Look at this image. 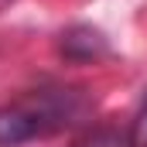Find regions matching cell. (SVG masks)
<instances>
[{"label":"cell","instance_id":"6da1fadb","mask_svg":"<svg viewBox=\"0 0 147 147\" xmlns=\"http://www.w3.org/2000/svg\"><path fill=\"white\" fill-rule=\"evenodd\" d=\"M82 116V99L69 89H41L28 92L0 110V147H17L34 137L65 130Z\"/></svg>","mask_w":147,"mask_h":147},{"label":"cell","instance_id":"7a4b0ae2","mask_svg":"<svg viewBox=\"0 0 147 147\" xmlns=\"http://www.w3.org/2000/svg\"><path fill=\"white\" fill-rule=\"evenodd\" d=\"M130 147H147V92L140 99V110L130 123Z\"/></svg>","mask_w":147,"mask_h":147}]
</instances>
